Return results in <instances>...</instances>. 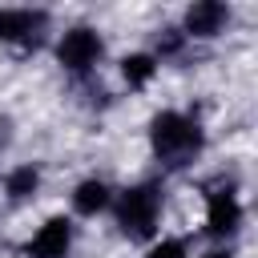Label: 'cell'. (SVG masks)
<instances>
[{
    "label": "cell",
    "instance_id": "obj_10",
    "mask_svg": "<svg viewBox=\"0 0 258 258\" xmlns=\"http://www.w3.org/2000/svg\"><path fill=\"white\" fill-rule=\"evenodd\" d=\"M153 69H157V60H153V56H145V52H133V56H125V60H121V73H125V81H129V85H145V81L153 77Z\"/></svg>",
    "mask_w": 258,
    "mask_h": 258
},
{
    "label": "cell",
    "instance_id": "obj_5",
    "mask_svg": "<svg viewBox=\"0 0 258 258\" xmlns=\"http://www.w3.org/2000/svg\"><path fill=\"white\" fill-rule=\"evenodd\" d=\"M226 24H230V8L218 4V0H202L185 12V32L189 36H218Z\"/></svg>",
    "mask_w": 258,
    "mask_h": 258
},
{
    "label": "cell",
    "instance_id": "obj_1",
    "mask_svg": "<svg viewBox=\"0 0 258 258\" xmlns=\"http://www.w3.org/2000/svg\"><path fill=\"white\" fill-rule=\"evenodd\" d=\"M149 141H153V153L169 165H185L198 149H202V129L181 117V113H157L153 125H149Z\"/></svg>",
    "mask_w": 258,
    "mask_h": 258
},
{
    "label": "cell",
    "instance_id": "obj_12",
    "mask_svg": "<svg viewBox=\"0 0 258 258\" xmlns=\"http://www.w3.org/2000/svg\"><path fill=\"white\" fill-rule=\"evenodd\" d=\"M206 258H230V254H226V250H214V254H206Z\"/></svg>",
    "mask_w": 258,
    "mask_h": 258
},
{
    "label": "cell",
    "instance_id": "obj_8",
    "mask_svg": "<svg viewBox=\"0 0 258 258\" xmlns=\"http://www.w3.org/2000/svg\"><path fill=\"white\" fill-rule=\"evenodd\" d=\"M73 206H77L81 214H97V210H105V206H109V185H105V181H97V177L81 181V185H77V194H73Z\"/></svg>",
    "mask_w": 258,
    "mask_h": 258
},
{
    "label": "cell",
    "instance_id": "obj_11",
    "mask_svg": "<svg viewBox=\"0 0 258 258\" xmlns=\"http://www.w3.org/2000/svg\"><path fill=\"white\" fill-rule=\"evenodd\" d=\"M149 258H185V242L165 238V242H157V246L149 250Z\"/></svg>",
    "mask_w": 258,
    "mask_h": 258
},
{
    "label": "cell",
    "instance_id": "obj_7",
    "mask_svg": "<svg viewBox=\"0 0 258 258\" xmlns=\"http://www.w3.org/2000/svg\"><path fill=\"white\" fill-rule=\"evenodd\" d=\"M40 28H44V12H28V8L4 12L0 8V36L4 40H36Z\"/></svg>",
    "mask_w": 258,
    "mask_h": 258
},
{
    "label": "cell",
    "instance_id": "obj_2",
    "mask_svg": "<svg viewBox=\"0 0 258 258\" xmlns=\"http://www.w3.org/2000/svg\"><path fill=\"white\" fill-rule=\"evenodd\" d=\"M157 214H161V194L157 185H133L121 194L117 202V222L129 238H149L157 230Z\"/></svg>",
    "mask_w": 258,
    "mask_h": 258
},
{
    "label": "cell",
    "instance_id": "obj_9",
    "mask_svg": "<svg viewBox=\"0 0 258 258\" xmlns=\"http://www.w3.org/2000/svg\"><path fill=\"white\" fill-rule=\"evenodd\" d=\"M36 181H40V173H36L32 165H20V169H12V173H8L4 189H8V198H12V202H20V198H28V194L36 189Z\"/></svg>",
    "mask_w": 258,
    "mask_h": 258
},
{
    "label": "cell",
    "instance_id": "obj_3",
    "mask_svg": "<svg viewBox=\"0 0 258 258\" xmlns=\"http://www.w3.org/2000/svg\"><path fill=\"white\" fill-rule=\"evenodd\" d=\"M56 56H60V64H64L69 73H85V69H93L97 56H101V36H97L93 28H73V32L60 36Z\"/></svg>",
    "mask_w": 258,
    "mask_h": 258
},
{
    "label": "cell",
    "instance_id": "obj_6",
    "mask_svg": "<svg viewBox=\"0 0 258 258\" xmlns=\"http://www.w3.org/2000/svg\"><path fill=\"white\" fill-rule=\"evenodd\" d=\"M238 226H242V206H238V198L226 194V189L214 194V198H210V210H206V230L222 238V234H234Z\"/></svg>",
    "mask_w": 258,
    "mask_h": 258
},
{
    "label": "cell",
    "instance_id": "obj_4",
    "mask_svg": "<svg viewBox=\"0 0 258 258\" xmlns=\"http://www.w3.org/2000/svg\"><path fill=\"white\" fill-rule=\"evenodd\" d=\"M73 246V222L69 218H48L36 238L28 242V258H64Z\"/></svg>",
    "mask_w": 258,
    "mask_h": 258
}]
</instances>
